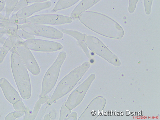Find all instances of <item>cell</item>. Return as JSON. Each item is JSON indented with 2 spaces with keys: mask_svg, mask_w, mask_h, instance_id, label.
Listing matches in <instances>:
<instances>
[{
  "mask_svg": "<svg viewBox=\"0 0 160 120\" xmlns=\"http://www.w3.org/2000/svg\"><path fill=\"white\" fill-rule=\"evenodd\" d=\"M21 29L32 35L53 39L62 38V32L52 27L41 24L26 23L21 26Z\"/></svg>",
  "mask_w": 160,
  "mask_h": 120,
  "instance_id": "cell-6",
  "label": "cell"
},
{
  "mask_svg": "<svg viewBox=\"0 0 160 120\" xmlns=\"http://www.w3.org/2000/svg\"><path fill=\"white\" fill-rule=\"evenodd\" d=\"M12 47H13V44L9 37L6 39L0 51V63L3 62L7 53Z\"/></svg>",
  "mask_w": 160,
  "mask_h": 120,
  "instance_id": "cell-15",
  "label": "cell"
},
{
  "mask_svg": "<svg viewBox=\"0 0 160 120\" xmlns=\"http://www.w3.org/2000/svg\"><path fill=\"white\" fill-rule=\"evenodd\" d=\"M50 98L48 96L41 97L39 100L36 102L33 112L30 113L28 111L26 110L24 120H34L35 119L42 105L50 99Z\"/></svg>",
  "mask_w": 160,
  "mask_h": 120,
  "instance_id": "cell-13",
  "label": "cell"
},
{
  "mask_svg": "<svg viewBox=\"0 0 160 120\" xmlns=\"http://www.w3.org/2000/svg\"><path fill=\"white\" fill-rule=\"evenodd\" d=\"M1 13H0V15H1Z\"/></svg>",
  "mask_w": 160,
  "mask_h": 120,
  "instance_id": "cell-36",
  "label": "cell"
},
{
  "mask_svg": "<svg viewBox=\"0 0 160 120\" xmlns=\"http://www.w3.org/2000/svg\"><path fill=\"white\" fill-rule=\"evenodd\" d=\"M138 1L139 0H129L128 10L130 13H132L134 12Z\"/></svg>",
  "mask_w": 160,
  "mask_h": 120,
  "instance_id": "cell-25",
  "label": "cell"
},
{
  "mask_svg": "<svg viewBox=\"0 0 160 120\" xmlns=\"http://www.w3.org/2000/svg\"><path fill=\"white\" fill-rule=\"evenodd\" d=\"M48 1V0H27V1L28 3L42 2Z\"/></svg>",
  "mask_w": 160,
  "mask_h": 120,
  "instance_id": "cell-31",
  "label": "cell"
},
{
  "mask_svg": "<svg viewBox=\"0 0 160 120\" xmlns=\"http://www.w3.org/2000/svg\"><path fill=\"white\" fill-rule=\"evenodd\" d=\"M9 37L12 42L13 48L17 52L27 68L34 75H38L40 72L39 66L23 39L18 34H11Z\"/></svg>",
  "mask_w": 160,
  "mask_h": 120,
  "instance_id": "cell-4",
  "label": "cell"
},
{
  "mask_svg": "<svg viewBox=\"0 0 160 120\" xmlns=\"http://www.w3.org/2000/svg\"><path fill=\"white\" fill-rule=\"evenodd\" d=\"M78 43L79 46H81L82 48L87 56L89 58L90 57V55L89 52L87 48V46L84 42L82 41H78Z\"/></svg>",
  "mask_w": 160,
  "mask_h": 120,
  "instance_id": "cell-26",
  "label": "cell"
},
{
  "mask_svg": "<svg viewBox=\"0 0 160 120\" xmlns=\"http://www.w3.org/2000/svg\"><path fill=\"white\" fill-rule=\"evenodd\" d=\"M0 27H1V28L4 27V26L2 24V23H0Z\"/></svg>",
  "mask_w": 160,
  "mask_h": 120,
  "instance_id": "cell-34",
  "label": "cell"
},
{
  "mask_svg": "<svg viewBox=\"0 0 160 120\" xmlns=\"http://www.w3.org/2000/svg\"><path fill=\"white\" fill-rule=\"evenodd\" d=\"M28 4V3L27 0H20L12 12L14 13L18 12L20 10L27 6Z\"/></svg>",
  "mask_w": 160,
  "mask_h": 120,
  "instance_id": "cell-22",
  "label": "cell"
},
{
  "mask_svg": "<svg viewBox=\"0 0 160 120\" xmlns=\"http://www.w3.org/2000/svg\"><path fill=\"white\" fill-rule=\"evenodd\" d=\"M13 106L16 111L21 112H25L26 109L21 100H19L16 102L14 104Z\"/></svg>",
  "mask_w": 160,
  "mask_h": 120,
  "instance_id": "cell-21",
  "label": "cell"
},
{
  "mask_svg": "<svg viewBox=\"0 0 160 120\" xmlns=\"http://www.w3.org/2000/svg\"><path fill=\"white\" fill-rule=\"evenodd\" d=\"M3 33H8L10 35L11 34L10 30L5 27L0 28V34Z\"/></svg>",
  "mask_w": 160,
  "mask_h": 120,
  "instance_id": "cell-29",
  "label": "cell"
},
{
  "mask_svg": "<svg viewBox=\"0 0 160 120\" xmlns=\"http://www.w3.org/2000/svg\"><path fill=\"white\" fill-rule=\"evenodd\" d=\"M78 117V114L75 112H73L71 113L66 120H76Z\"/></svg>",
  "mask_w": 160,
  "mask_h": 120,
  "instance_id": "cell-28",
  "label": "cell"
},
{
  "mask_svg": "<svg viewBox=\"0 0 160 120\" xmlns=\"http://www.w3.org/2000/svg\"><path fill=\"white\" fill-rule=\"evenodd\" d=\"M2 23L4 27L8 28L10 31L11 34H17L18 29V25L10 21L9 19L4 18Z\"/></svg>",
  "mask_w": 160,
  "mask_h": 120,
  "instance_id": "cell-17",
  "label": "cell"
},
{
  "mask_svg": "<svg viewBox=\"0 0 160 120\" xmlns=\"http://www.w3.org/2000/svg\"><path fill=\"white\" fill-rule=\"evenodd\" d=\"M11 68L17 85L22 97L24 99L31 96V86L28 69L14 50L11 57Z\"/></svg>",
  "mask_w": 160,
  "mask_h": 120,
  "instance_id": "cell-2",
  "label": "cell"
},
{
  "mask_svg": "<svg viewBox=\"0 0 160 120\" xmlns=\"http://www.w3.org/2000/svg\"><path fill=\"white\" fill-rule=\"evenodd\" d=\"M50 116L49 115L47 114L44 117V120H50Z\"/></svg>",
  "mask_w": 160,
  "mask_h": 120,
  "instance_id": "cell-33",
  "label": "cell"
},
{
  "mask_svg": "<svg viewBox=\"0 0 160 120\" xmlns=\"http://www.w3.org/2000/svg\"><path fill=\"white\" fill-rule=\"evenodd\" d=\"M90 64L86 62L73 70L59 83L51 98L47 102L49 106L69 92L81 79L89 68Z\"/></svg>",
  "mask_w": 160,
  "mask_h": 120,
  "instance_id": "cell-3",
  "label": "cell"
},
{
  "mask_svg": "<svg viewBox=\"0 0 160 120\" xmlns=\"http://www.w3.org/2000/svg\"><path fill=\"white\" fill-rule=\"evenodd\" d=\"M100 0H82L74 8L71 13L72 19L78 18L82 12L98 2Z\"/></svg>",
  "mask_w": 160,
  "mask_h": 120,
  "instance_id": "cell-12",
  "label": "cell"
},
{
  "mask_svg": "<svg viewBox=\"0 0 160 120\" xmlns=\"http://www.w3.org/2000/svg\"><path fill=\"white\" fill-rule=\"evenodd\" d=\"M16 118L15 117L13 114V112L9 114L6 117V120H14Z\"/></svg>",
  "mask_w": 160,
  "mask_h": 120,
  "instance_id": "cell-32",
  "label": "cell"
},
{
  "mask_svg": "<svg viewBox=\"0 0 160 120\" xmlns=\"http://www.w3.org/2000/svg\"><path fill=\"white\" fill-rule=\"evenodd\" d=\"M0 86L6 98L11 103L14 104L17 101L22 100L18 92L6 79L4 78L0 79Z\"/></svg>",
  "mask_w": 160,
  "mask_h": 120,
  "instance_id": "cell-11",
  "label": "cell"
},
{
  "mask_svg": "<svg viewBox=\"0 0 160 120\" xmlns=\"http://www.w3.org/2000/svg\"><path fill=\"white\" fill-rule=\"evenodd\" d=\"M6 0H0V12L4 9L6 4Z\"/></svg>",
  "mask_w": 160,
  "mask_h": 120,
  "instance_id": "cell-30",
  "label": "cell"
},
{
  "mask_svg": "<svg viewBox=\"0 0 160 120\" xmlns=\"http://www.w3.org/2000/svg\"><path fill=\"white\" fill-rule=\"evenodd\" d=\"M90 82V78L71 93L67 101L65 102L68 108L72 110L82 102L88 88Z\"/></svg>",
  "mask_w": 160,
  "mask_h": 120,
  "instance_id": "cell-9",
  "label": "cell"
},
{
  "mask_svg": "<svg viewBox=\"0 0 160 120\" xmlns=\"http://www.w3.org/2000/svg\"><path fill=\"white\" fill-rule=\"evenodd\" d=\"M79 1V0H59L52 11L56 12L68 8L75 4Z\"/></svg>",
  "mask_w": 160,
  "mask_h": 120,
  "instance_id": "cell-14",
  "label": "cell"
},
{
  "mask_svg": "<svg viewBox=\"0 0 160 120\" xmlns=\"http://www.w3.org/2000/svg\"><path fill=\"white\" fill-rule=\"evenodd\" d=\"M26 23L41 24L61 25L72 22L70 17L58 14L36 15L26 18Z\"/></svg>",
  "mask_w": 160,
  "mask_h": 120,
  "instance_id": "cell-7",
  "label": "cell"
},
{
  "mask_svg": "<svg viewBox=\"0 0 160 120\" xmlns=\"http://www.w3.org/2000/svg\"><path fill=\"white\" fill-rule=\"evenodd\" d=\"M71 110L69 109L66 106L65 103L62 105L60 112L59 120H66L71 114Z\"/></svg>",
  "mask_w": 160,
  "mask_h": 120,
  "instance_id": "cell-19",
  "label": "cell"
},
{
  "mask_svg": "<svg viewBox=\"0 0 160 120\" xmlns=\"http://www.w3.org/2000/svg\"><path fill=\"white\" fill-rule=\"evenodd\" d=\"M49 106L48 105L47 103H46V104L43 106V107L42 108L41 110V111H40L39 113V115H38L37 118H38L37 119H41V118H42L43 115L44 114L45 112L44 111H46V109H47Z\"/></svg>",
  "mask_w": 160,
  "mask_h": 120,
  "instance_id": "cell-27",
  "label": "cell"
},
{
  "mask_svg": "<svg viewBox=\"0 0 160 120\" xmlns=\"http://www.w3.org/2000/svg\"><path fill=\"white\" fill-rule=\"evenodd\" d=\"M66 57L65 52H60L55 62L46 72L42 82L41 97L46 95L55 86L61 66Z\"/></svg>",
  "mask_w": 160,
  "mask_h": 120,
  "instance_id": "cell-5",
  "label": "cell"
},
{
  "mask_svg": "<svg viewBox=\"0 0 160 120\" xmlns=\"http://www.w3.org/2000/svg\"><path fill=\"white\" fill-rule=\"evenodd\" d=\"M30 50L41 52H54L62 49L60 43L40 39L27 40L24 41Z\"/></svg>",
  "mask_w": 160,
  "mask_h": 120,
  "instance_id": "cell-8",
  "label": "cell"
},
{
  "mask_svg": "<svg viewBox=\"0 0 160 120\" xmlns=\"http://www.w3.org/2000/svg\"><path fill=\"white\" fill-rule=\"evenodd\" d=\"M52 3L49 2L36 3L31 5L24 8L16 13L19 18L25 19L31 16L34 13L50 8Z\"/></svg>",
  "mask_w": 160,
  "mask_h": 120,
  "instance_id": "cell-10",
  "label": "cell"
},
{
  "mask_svg": "<svg viewBox=\"0 0 160 120\" xmlns=\"http://www.w3.org/2000/svg\"><path fill=\"white\" fill-rule=\"evenodd\" d=\"M19 0H6V15L5 18L9 19L10 16Z\"/></svg>",
  "mask_w": 160,
  "mask_h": 120,
  "instance_id": "cell-16",
  "label": "cell"
},
{
  "mask_svg": "<svg viewBox=\"0 0 160 120\" xmlns=\"http://www.w3.org/2000/svg\"><path fill=\"white\" fill-rule=\"evenodd\" d=\"M2 47H0V50H1V48H2Z\"/></svg>",
  "mask_w": 160,
  "mask_h": 120,
  "instance_id": "cell-35",
  "label": "cell"
},
{
  "mask_svg": "<svg viewBox=\"0 0 160 120\" xmlns=\"http://www.w3.org/2000/svg\"><path fill=\"white\" fill-rule=\"evenodd\" d=\"M78 18L87 28L102 35L117 38H122L124 35V31L121 26L100 13L85 11Z\"/></svg>",
  "mask_w": 160,
  "mask_h": 120,
  "instance_id": "cell-1",
  "label": "cell"
},
{
  "mask_svg": "<svg viewBox=\"0 0 160 120\" xmlns=\"http://www.w3.org/2000/svg\"><path fill=\"white\" fill-rule=\"evenodd\" d=\"M61 31L62 32L72 36L78 41H83L84 38L87 35L77 31L69 30L62 29Z\"/></svg>",
  "mask_w": 160,
  "mask_h": 120,
  "instance_id": "cell-18",
  "label": "cell"
},
{
  "mask_svg": "<svg viewBox=\"0 0 160 120\" xmlns=\"http://www.w3.org/2000/svg\"><path fill=\"white\" fill-rule=\"evenodd\" d=\"M153 0H144V3L146 14L149 15L151 12Z\"/></svg>",
  "mask_w": 160,
  "mask_h": 120,
  "instance_id": "cell-24",
  "label": "cell"
},
{
  "mask_svg": "<svg viewBox=\"0 0 160 120\" xmlns=\"http://www.w3.org/2000/svg\"><path fill=\"white\" fill-rule=\"evenodd\" d=\"M17 34L22 38L30 40L35 38L34 35L22 30L21 29H18Z\"/></svg>",
  "mask_w": 160,
  "mask_h": 120,
  "instance_id": "cell-20",
  "label": "cell"
},
{
  "mask_svg": "<svg viewBox=\"0 0 160 120\" xmlns=\"http://www.w3.org/2000/svg\"><path fill=\"white\" fill-rule=\"evenodd\" d=\"M9 20L10 21L18 25L26 23V18L22 19L19 18L17 16L16 14L12 15L10 18H9Z\"/></svg>",
  "mask_w": 160,
  "mask_h": 120,
  "instance_id": "cell-23",
  "label": "cell"
}]
</instances>
